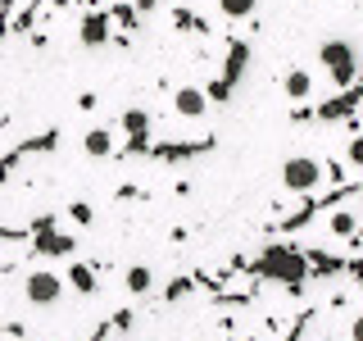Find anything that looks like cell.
I'll list each match as a JSON object with an SVG mask.
<instances>
[{"label":"cell","instance_id":"obj_34","mask_svg":"<svg viewBox=\"0 0 363 341\" xmlns=\"http://www.w3.org/2000/svg\"><path fill=\"white\" fill-rule=\"evenodd\" d=\"M55 227H60V219H55V214H41V219H32V227H28V232L37 237V232H55Z\"/></svg>","mask_w":363,"mask_h":341},{"label":"cell","instance_id":"obj_24","mask_svg":"<svg viewBox=\"0 0 363 341\" xmlns=\"http://www.w3.org/2000/svg\"><path fill=\"white\" fill-rule=\"evenodd\" d=\"M113 155L118 159H132V155H150V132H132L123 146H113Z\"/></svg>","mask_w":363,"mask_h":341},{"label":"cell","instance_id":"obj_28","mask_svg":"<svg viewBox=\"0 0 363 341\" xmlns=\"http://www.w3.org/2000/svg\"><path fill=\"white\" fill-rule=\"evenodd\" d=\"M68 219H73L77 227H86L91 219H96V210H91V205H86V200H73V205H68Z\"/></svg>","mask_w":363,"mask_h":341},{"label":"cell","instance_id":"obj_1","mask_svg":"<svg viewBox=\"0 0 363 341\" xmlns=\"http://www.w3.org/2000/svg\"><path fill=\"white\" fill-rule=\"evenodd\" d=\"M250 278H259V282H281V287H304V282H309L304 250L295 246L291 237H281V242H268L255 259H250Z\"/></svg>","mask_w":363,"mask_h":341},{"label":"cell","instance_id":"obj_21","mask_svg":"<svg viewBox=\"0 0 363 341\" xmlns=\"http://www.w3.org/2000/svg\"><path fill=\"white\" fill-rule=\"evenodd\" d=\"M191 291H196V278H191V273H177V278H168V287L159 291V301L173 305V301H182V296H191Z\"/></svg>","mask_w":363,"mask_h":341},{"label":"cell","instance_id":"obj_2","mask_svg":"<svg viewBox=\"0 0 363 341\" xmlns=\"http://www.w3.org/2000/svg\"><path fill=\"white\" fill-rule=\"evenodd\" d=\"M318 60H323L327 77H332V82H336L340 91L359 82V55H354V45H350V41H340V37L323 41V50H318Z\"/></svg>","mask_w":363,"mask_h":341},{"label":"cell","instance_id":"obj_36","mask_svg":"<svg viewBox=\"0 0 363 341\" xmlns=\"http://www.w3.org/2000/svg\"><path fill=\"white\" fill-rule=\"evenodd\" d=\"M0 332H5V337H14V341H23V337H28V328H23V323H18V318H9V323H5V328H0Z\"/></svg>","mask_w":363,"mask_h":341},{"label":"cell","instance_id":"obj_10","mask_svg":"<svg viewBox=\"0 0 363 341\" xmlns=\"http://www.w3.org/2000/svg\"><path fill=\"white\" fill-rule=\"evenodd\" d=\"M204 109H209L204 87H177V91H173V114H182V119H200Z\"/></svg>","mask_w":363,"mask_h":341},{"label":"cell","instance_id":"obj_40","mask_svg":"<svg viewBox=\"0 0 363 341\" xmlns=\"http://www.w3.org/2000/svg\"><path fill=\"white\" fill-rule=\"evenodd\" d=\"M28 41L37 45V50H45V45H50V37H45V32H28Z\"/></svg>","mask_w":363,"mask_h":341},{"label":"cell","instance_id":"obj_20","mask_svg":"<svg viewBox=\"0 0 363 341\" xmlns=\"http://www.w3.org/2000/svg\"><path fill=\"white\" fill-rule=\"evenodd\" d=\"M173 28L177 32H196V37H209V32H213L209 23H204L200 14H191L186 5H173Z\"/></svg>","mask_w":363,"mask_h":341},{"label":"cell","instance_id":"obj_7","mask_svg":"<svg viewBox=\"0 0 363 341\" xmlns=\"http://www.w3.org/2000/svg\"><path fill=\"white\" fill-rule=\"evenodd\" d=\"M23 296H28L32 305H55L64 296V278H60V273H50V269H37V273L23 278Z\"/></svg>","mask_w":363,"mask_h":341},{"label":"cell","instance_id":"obj_39","mask_svg":"<svg viewBox=\"0 0 363 341\" xmlns=\"http://www.w3.org/2000/svg\"><path fill=\"white\" fill-rule=\"evenodd\" d=\"M68 5H73V0H41L45 14H55V9H68Z\"/></svg>","mask_w":363,"mask_h":341},{"label":"cell","instance_id":"obj_15","mask_svg":"<svg viewBox=\"0 0 363 341\" xmlns=\"http://www.w3.org/2000/svg\"><path fill=\"white\" fill-rule=\"evenodd\" d=\"M109 23L123 37H136V32H141V14L132 9V0H109Z\"/></svg>","mask_w":363,"mask_h":341},{"label":"cell","instance_id":"obj_5","mask_svg":"<svg viewBox=\"0 0 363 341\" xmlns=\"http://www.w3.org/2000/svg\"><path fill=\"white\" fill-rule=\"evenodd\" d=\"M359 100H363V82L345 87L340 96H327L323 105H313V123H340L350 114H359Z\"/></svg>","mask_w":363,"mask_h":341},{"label":"cell","instance_id":"obj_4","mask_svg":"<svg viewBox=\"0 0 363 341\" xmlns=\"http://www.w3.org/2000/svg\"><path fill=\"white\" fill-rule=\"evenodd\" d=\"M218 146V136H196V141H150V159L159 164H186L196 155H209Z\"/></svg>","mask_w":363,"mask_h":341},{"label":"cell","instance_id":"obj_3","mask_svg":"<svg viewBox=\"0 0 363 341\" xmlns=\"http://www.w3.org/2000/svg\"><path fill=\"white\" fill-rule=\"evenodd\" d=\"M323 159H313V155H291L286 164H281V187L295 191V196H313V187L323 182Z\"/></svg>","mask_w":363,"mask_h":341},{"label":"cell","instance_id":"obj_33","mask_svg":"<svg viewBox=\"0 0 363 341\" xmlns=\"http://www.w3.org/2000/svg\"><path fill=\"white\" fill-rule=\"evenodd\" d=\"M132 310H113V318H109V332H128V328H132Z\"/></svg>","mask_w":363,"mask_h":341},{"label":"cell","instance_id":"obj_16","mask_svg":"<svg viewBox=\"0 0 363 341\" xmlns=\"http://www.w3.org/2000/svg\"><path fill=\"white\" fill-rule=\"evenodd\" d=\"M82 151H86L91 159H109V155H113V132H109V128H91V132L82 136Z\"/></svg>","mask_w":363,"mask_h":341},{"label":"cell","instance_id":"obj_30","mask_svg":"<svg viewBox=\"0 0 363 341\" xmlns=\"http://www.w3.org/2000/svg\"><path fill=\"white\" fill-rule=\"evenodd\" d=\"M345 159H350L354 168H363V132H354V136L345 141Z\"/></svg>","mask_w":363,"mask_h":341},{"label":"cell","instance_id":"obj_11","mask_svg":"<svg viewBox=\"0 0 363 341\" xmlns=\"http://www.w3.org/2000/svg\"><path fill=\"white\" fill-rule=\"evenodd\" d=\"M96 264H91V259H73V264H68V273H64V282L68 287H73L77 296H96Z\"/></svg>","mask_w":363,"mask_h":341},{"label":"cell","instance_id":"obj_17","mask_svg":"<svg viewBox=\"0 0 363 341\" xmlns=\"http://www.w3.org/2000/svg\"><path fill=\"white\" fill-rule=\"evenodd\" d=\"M281 91L300 105V100H309V91H313V73H304V68H291L286 77H281Z\"/></svg>","mask_w":363,"mask_h":341},{"label":"cell","instance_id":"obj_31","mask_svg":"<svg viewBox=\"0 0 363 341\" xmlns=\"http://www.w3.org/2000/svg\"><path fill=\"white\" fill-rule=\"evenodd\" d=\"M14 9H18V0H0V41L9 37V18H14Z\"/></svg>","mask_w":363,"mask_h":341},{"label":"cell","instance_id":"obj_25","mask_svg":"<svg viewBox=\"0 0 363 341\" xmlns=\"http://www.w3.org/2000/svg\"><path fill=\"white\" fill-rule=\"evenodd\" d=\"M218 9L232 23H245V18H255V9H259V0H218Z\"/></svg>","mask_w":363,"mask_h":341},{"label":"cell","instance_id":"obj_38","mask_svg":"<svg viewBox=\"0 0 363 341\" xmlns=\"http://www.w3.org/2000/svg\"><path fill=\"white\" fill-rule=\"evenodd\" d=\"M96 109V91H82V96H77V114H91Z\"/></svg>","mask_w":363,"mask_h":341},{"label":"cell","instance_id":"obj_19","mask_svg":"<svg viewBox=\"0 0 363 341\" xmlns=\"http://www.w3.org/2000/svg\"><path fill=\"white\" fill-rule=\"evenodd\" d=\"M327 227H332L336 237H345V242H350V237L359 232V214L345 210V205H336V210H327Z\"/></svg>","mask_w":363,"mask_h":341},{"label":"cell","instance_id":"obj_6","mask_svg":"<svg viewBox=\"0 0 363 341\" xmlns=\"http://www.w3.org/2000/svg\"><path fill=\"white\" fill-rule=\"evenodd\" d=\"M250 60H255V50H250V41H241V37H232L223 45V68H218V77L227 87H241V77H245V68H250Z\"/></svg>","mask_w":363,"mask_h":341},{"label":"cell","instance_id":"obj_14","mask_svg":"<svg viewBox=\"0 0 363 341\" xmlns=\"http://www.w3.org/2000/svg\"><path fill=\"white\" fill-rule=\"evenodd\" d=\"M41 0H28V5H18L14 9V18H9V37H28V32H37V23H41Z\"/></svg>","mask_w":363,"mask_h":341},{"label":"cell","instance_id":"obj_9","mask_svg":"<svg viewBox=\"0 0 363 341\" xmlns=\"http://www.w3.org/2000/svg\"><path fill=\"white\" fill-rule=\"evenodd\" d=\"M313 214H323V210H318V196H304V200L295 205L291 214H281V219H272V232H277V237H295V232H300L304 223H313Z\"/></svg>","mask_w":363,"mask_h":341},{"label":"cell","instance_id":"obj_12","mask_svg":"<svg viewBox=\"0 0 363 341\" xmlns=\"http://www.w3.org/2000/svg\"><path fill=\"white\" fill-rule=\"evenodd\" d=\"M304 264H309V278H336V273H345V255H327V250H304Z\"/></svg>","mask_w":363,"mask_h":341},{"label":"cell","instance_id":"obj_18","mask_svg":"<svg viewBox=\"0 0 363 341\" xmlns=\"http://www.w3.org/2000/svg\"><path fill=\"white\" fill-rule=\"evenodd\" d=\"M55 146H60V132H55V128H45V132H37V136H28V141H18L14 151H18L23 159H28V155H50Z\"/></svg>","mask_w":363,"mask_h":341},{"label":"cell","instance_id":"obj_29","mask_svg":"<svg viewBox=\"0 0 363 341\" xmlns=\"http://www.w3.org/2000/svg\"><path fill=\"white\" fill-rule=\"evenodd\" d=\"M204 96H209V105H213V100L223 105V100H232V87H227L223 77H209V87H204Z\"/></svg>","mask_w":363,"mask_h":341},{"label":"cell","instance_id":"obj_42","mask_svg":"<svg viewBox=\"0 0 363 341\" xmlns=\"http://www.w3.org/2000/svg\"><path fill=\"white\" fill-rule=\"evenodd\" d=\"M0 128H5V114H0Z\"/></svg>","mask_w":363,"mask_h":341},{"label":"cell","instance_id":"obj_22","mask_svg":"<svg viewBox=\"0 0 363 341\" xmlns=\"http://www.w3.org/2000/svg\"><path fill=\"white\" fill-rule=\"evenodd\" d=\"M118 128L128 132V136H132V132H150V109H136V105L123 109V114H118Z\"/></svg>","mask_w":363,"mask_h":341},{"label":"cell","instance_id":"obj_26","mask_svg":"<svg viewBox=\"0 0 363 341\" xmlns=\"http://www.w3.org/2000/svg\"><path fill=\"white\" fill-rule=\"evenodd\" d=\"M213 301H218L223 310H241V305H255V287H245V291H218Z\"/></svg>","mask_w":363,"mask_h":341},{"label":"cell","instance_id":"obj_8","mask_svg":"<svg viewBox=\"0 0 363 341\" xmlns=\"http://www.w3.org/2000/svg\"><path fill=\"white\" fill-rule=\"evenodd\" d=\"M109 37H113L109 9H105V5L86 9V14H82V28H77V41H82L86 50H100V45H109Z\"/></svg>","mask_w":363,"mask_h":341},{"label":"cell","instance_id":"obj_23","mask_svg":"<svg viewBox=\"0 0 363 341\" xmlns=\"http://www.w3.org/2000/svg\"><path fill=\"white\" fill-rule=\"evenodd\" d=\"M123 282H128V291H132V296H145V291L155 287V273L145 269V264H132V269H128V278H123Z\"/></svg>","mask_w":363,"mask_h":341},{"label":"cell","instance_id":"obj_13","mask_svg":"<svg viewBox=\"0 0 363 341\" xmlns=\"http://www.w3.org/2000/svg\"><path fill=\"white\" fill-rule=\"evenodd\" d=\"M32 255H77V242L64 232H37L32 237Z\"/></svg>","mask_w":363,"mask_h":341},{"label":"cell","instance_id":"obj_27","mask_svg":"<svg viewBox=\"0 0 363 341\" xmlns=\"http://www.w3.org/2000/svg\"><path fill=\"white\" fill-rule=\"evenodd\" d=\"M113 200H118V205H132V200H150V191H145V187H136V182H123V187L113 191Z\"/></svg>","mask_w":363,"mask_h":341},{"label":"cell","instance_id":"obj_41","mask_svg":"<svg viewBox=\"0 0 363 341\" xmlns=\"http://www.w3.org/2000/svg\"><path fill=\"white\" fill-rule=\"evenodd\" d=\"M350 341H363V314L354 318V323H350Z\"/></svg>","mask_w":363,"mask_h":341},{"label":"cell","instance_id":"obj_32","mask_svg":"<svg viewBox=\"0 0 363 341\" xmlns=\"http://www.w3.org/2000/svg\"><path fill=\"white\" fill-rule=\"evenodd\" d=\"M345 273L354 278V287L363 291V255H345Z\"/></svg>","mask_w":363,"mask_h":341},{"label":"cell","instance_id":"obj_35","mask_svg":"<svg viewBox=\"0 0 363 341\" xmlns=\"http://www.w3.org/2000/svg\"><path fill=\"white\" fill-rule=\"evenodd\" d=\"M28 227H0V242H28Z\"/></svg>","mask_w":363,"mask_h":341},{"label":"cell","instance_id":"obj_37","mask_svg":"<svg viewBox=\"0 0 363 341\" xmlns=\"http://www.w3.org/2000/svg\"><path fill=\"white\" fill-rule=\"evenodd\" d=\"M291 119L295 123H313V105H309V100H300V109H291Z\"/></svg>","mask_w":363,"mask_h":341}]
</instances>
